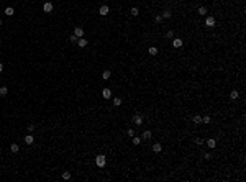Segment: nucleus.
<instances>
[{"label": "nucleus", "mask_w": 246, "mask_h": 182, "mask_svg": "<svg viewBox=\"0 0 246 182\" xmlns=\"http://www.w3.org/2000/svg\"><path fill=\"white\" fill-rule=\"evenodd\" d=\"M94 164L99 167V169H105L107 164H109V159H107V154L105 153H97L94 156Z\"/></svg>", "instance_id": "1"}, {"label": "nucleus", "mask_w": 246, "mask_h": 182, "mask_svg": "<svg viewBox=\"0 0 246 182\" xmlns=\"http://www.w3.org/2000/svg\"><path fill=\"white\" fill-rule=\"evenodd\" d=\"M204 25L207 26V28H215V26L218 25V21H217V18L213 17V15H207V17L204 18Z\"/></svg>", "instance_id": "2"}, {"label": "nucleus", "mask_w": 246, "mask_h": 182, "mask_svg": "<svg viewBox=\"0 0 246 182\" xmlns=\"http://www.w3.org/2000/svg\"><path fill=\"white\" fill-rule=\"evenodd\" d=\"M35 143H36V138H35L33 133H26L25 136H23V145H25L26 148H31Z\"/></svg>", "instance_id": "3"}, {"label": "nucleus", "mask_w": 246, "mask_h": 182, "mask_svg": "<svg viewBox=\"0 0 246 182\" xmlns=\"http://www.w3.org/2000/svg\"><path fill=\"white\" fill-rule=\"evenodd\" d=\"M100 95L104 100H107V102H110L113 97V90L110 89V87H102V90H100Z\"/></svg>", "instance_id": "4"}, {"label": "nucleus", "mask_w": 246, "mask_h": 182, "mask_svg": "<svg viewBox=\"0 0 246 182\" xmlns=\"http://www.w3.org/2000/svg\"><path fill=\"white\" fill-rule=\"evenodd\" d=\"M131 121H133V125L138 126V128H143V125H144V118H143V115H140V113H135V115L131 116Z\"/></svg>", "instance_id": "5"}, {"label": "nucleus", "mask_w": 246, "mask_h": 182, "mask_svg": "<svg viewBox=\"0 0 246 182\" xmlns=\"http://www.w3.org/2000/svg\"><path fill=\"white\" fill-rule=\"evenodd\" d=\"M171 44H172L174 49H180V48L185 44V41H184V38H180V36H174L171 40Z\"/></svg>", "instance_id": "6"}, {"label": "nucleus", "mask_w": 246, "mask_h": 182, "mask_svg": "<svg viewBox=\"0 0 246 182\" xmlns=\"http://www.w3.org/2000/svg\"><path fill=\"white\" fill-rule=\"evenodd\" d=\"M143 141H153V131L148 128H141V133H140Z\"/></svg>", "instance_id": "7"}, {"label": "nucleus", "mask_w": 246, "mask_h": 182, "mask_svg": "<svg viewBox=\"0 0 246 182\" xmlns=\"http://www.w3.org/2000/svg\"><path fill=\"white\" fill-rule=\"evenodd\" d=\"M109 15H110V5H107V4L100 5V7H99V17L107 18Z\"/></svg>", "instance_id": "8"}, {"label": "nucleus", "mask_w": 246, "mask_h": 182, "mask_svg": "<svg viewBox=\"0 0 246 182\" xmlns=\"http://www.w3.org/2000/svg\"><path fill=\"white\" fill-rule=\"evenodd\" d=\"M112 75H113V72H112L110 69H104V71L100 72V79L104 80V82H110V80H113Z\"/></svg>", "instance_id": "9"}, {"label": "nucleus", "mask_w": 246, "mask_h": 182, "mask_svg": "<svg viewBox=\"0 0 246 182\" xmlns=\"http://www.w3.org/2000/svg\"><path fill=\"white\" fill-rule=\"evenodd\" d=\"M41 8H43V13L49 15V13H53V12H54V4H53V2H44Z\"/></svg>", "instance_id": "10"}, {"label": "nucleus", "mask_w": 246, "mask_h": 182, "mask_svg": "<svg viewBox=\"0 0 246 182\" xmlns=\"http://www.w3.org/2000/svg\"><path fill=\"white\" fill-rule=\"evenodd\" d=\"M110 102H112V105H113L115 108H123V107H125V105H123V99H121V97H118V95H113Z\"/></svg>", "instance_id": "11"}, {"label": "nucleus", "mask_w": 246, "mask_h": 182, "mask_svg": "<svg viewBox=\"0 0 246 182\" xmlns=\"http://www.w3.org/2000/svg\"><path fill=\"white\" fill-rule=\"evenodd\" d=\"M72 33H74L77 38H84V36H85V28H84V26H80V25H77V26H74V28H72Z\"/></svg>", "instance_id": "12"}, {"label": "nucleus", "mask_w": 246, "mask_h": 182, "mask_svg": "<svg viewBox=\"0 0 246 182\" xmlns=\"http://www.w3.org/2000/svg\"><path fill=\"white\" fill-rule=\"evenodd\" d=\"M8 151L12 154H18L21 151V145H18V143H15V141H13V143H10L8 145Z\"/></svg>", "instance_id": "13"}, {"label": "nucleus", "mask_w": 246, "mask_h": 182, "mask_svg": "<svg viewBox=\"0 0 246 182\" xmlns=\"http://www.w3.org/2000/svg\"><path fill=\"white\" fill-rule=\"evenodd\" d=\"M89 44H90V41H89L85 36H84V38H79V40H77V48H79V49H85Z\"/></svg>", "instance_id": "14"}, {"label": "nucleus", "mask_w": 246, "mask_h": 182, "mask_svg": "<svg viewBox=\"0 0 246 182\" xmlns=\"http://www.w3.org/2000/svg\"><path fill=\"white\" fill-rule=\"evenodd\" d=\"M72 177H74V176H72V171H69V169H64L63 172H61V179H63V181H71Z\"/></svg>", "instance_id": "15"}, {"label": "nucleus", "mask_w": 246, "mask_h": 182, "mask_svg": "<svg viewBox=\"0 0 246 182\" xmlns=\"http://www.w3.org/2000/svg\"><path fill=\"white\" fill-rule=\"evenodd\" d=\"M4 13H5V15H7V17H8V18H13V17H15V13H17V12H15V8H13V7H5Z\"/></svg>", "instance_id": "16"}, {"label": "nucleus", "mask_w": 246, "mask_h": 182, "mask_svg": "<svg viewBox=\"0 0 246 182\" xmlns=\"http://www.w3.org/2000/svg\"><path fill=\"white\" fill-rule=\"evenodd\" d=\"M131 145H133V146H141L143 145L141 136H140V135H135V136L131 138Z\"/></svg>", "instance_id": "17"}, {"label": "nucleus", "mask_w": 246, "mask_h": 182, "mask_svg": "<svg viewBox=\"0 0 246 182\" xmlns=\"http://www.w3.org/2000/svg\"><path fill=\"white\" fill-rule=\"evenodd\" d=\"M153 20H154V23H156V25H163V23H166V20L163 18V15H161V13H156Z\"/></svg>", "instance_id": "18"}, {"label": "nucleus", "mask_w": 246, "mask_h": 182, "mask_svg": "<svg viewBox=\"0 0 246 182\" xmlns=\"http://www.w3.org/2000/svg\"><path fill=\"white\" fill-rule=\"evenodd\" d=\"M8 87H7V85H2V87H0V99H4V97H7V95H8Z\"/></svg>", "instance_id": "19"}, {"label": "nucleus", "mask_w": 246, "mask_h": 182, "mask_svg": "<svg viewBox=\"0 0 246 182\" xmlns=\"http://www.w3.org/2000/svg\"><path fill=\"white\" fill-rule=\"evenodd\" d=\"M77 40H79V38L75 36L74 33H71V35H69V36H67V41L71 43V44H77Z\"/></svg>", "instance_id": "20"}, {"label": "nucleus", "mask_w": 246, "mask_h": 182, "mask_svg": "<svg viewBox=\"0 0 246 182\" xmlns=\"http://www.w3.org/2000/svg\"><path fill=\"white\" fill-rule=\"evenodd\" d=\"M35 131H36V125H35V123H28V125H26V133H33V135H35Z\"/></svg>", "instance_id": "21"}, {"label": "nucleus", "mask_w": 246, "mask_h": 182, "mask_svg": "<svg viewBox=\"0 0 246 182\" xmlns=\"http://www.w3.org/2000/svg\"><path fill=\"white\" fill-rule=\"evenodd\" d=\"M4 71H5V64H4V62H2V61H0V74H2V72H4Z\"/></svg>", "instance_id": "22"}, {"label": "nucleus", "mask_w": 246, "mask_h": 182, "mask_svg": "<svg viewBox=\"0 0 246 182\" xmlns=\"http://www.w3.org/2000/svg\"><path fill=\"white\" fill-rule=\"evenodd\" d=\"M2 26H4V20H2V18H0V28H2Z\"/></svg>", "instance_id": "23"}]
</instances>
